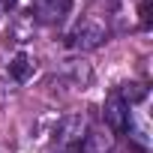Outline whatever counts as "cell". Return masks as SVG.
Segmentation results:
<instances>
[{"label":"cell","mask_w":153,"mask_h":153,"mask_svg":"<svg viewBox=\"0 0 153 153\" xmlns=\"http://www.w3.org/2000/svg\"><path fill=\"white\" fill-rule=\"evenodd\" d=\"M117 93H120V99L126 105H132V102H141L147 96V87L144 84H123V87H117Z\"/></svg>","instance_id":"obj_7"},{"label":"cell","mask_w":153,"mask_h":153,"mask_svg":"<svg viewBox=\"0 0 153 153\" xmlns=\"http://www.w3.org/2000/svg\"><path fill=\"white\" fill-rule=\"evenodd\" d=\"M102 117H105V123H108V129H111L114 135H120V132H126V129L132 126L129 105L120 99V93H117V90L105 99V105H102Z\"/></svg>","instance_id":"obj_3"},{"label":"cell","mask_w":153,"mask_h":153,"mask_svg":"<svg viewBox=\"0 0 153 153\" xmlns=\"http://www.w3.org/2000/svg\"><path fill=\"white\" fill-rule=\"evenodd\" d=\"M72 0H33V18L39 24H60L69 15Z\"/></svg>","instance_id":"obj_4"},{"label":"cell","mask_w":153,"mask_h":153,"mask_svg":"<svg viewBox=\"0 0 153 153\" xmlns=\"http://www.w3.org/2000/svg\"><path fill=\"white\" fill-rule=\"evenodd\" d=\"M111 150H114L111 135H105V132H87L75 153H111Z\"/></svg>","instance_id":"obj_5"},{"label":"cell","mask_w":153,"mask_h":153,"mask_svg":"<svg viewBox=\"0 0 153 153\" xmlns=\"http://www.w3.org/2000/svg\"><path fill=\"white\" fill-rule=\"evenodd\" d=\"M9 75L15 81H27L30 75H33V60L24 54V51H18L15 57H12V63H9Z\"/></svg>","instance_id":"obj_6"},{"label":"cell","mask_w":153,"mask_h":153,"mask_svg":"<svg viewBox=\"0 0 153 153\" xmlns=\"http://www.w3.org/2000/svg\"><path fill=\"white\" fill-rule=\"evenodd\" d=\"M15 9V0H0V12H12Z\"/></svg>","instance_id":"obj_9"},{"label":"cell","mask_w":153,"mask_h":153,"mask_svg":"<svg viewBox=\"0 0 153 153\" xmlns=\"http://www.w3.org/2000/svg\"><path fill=\"white\" fill-rule=\"evenodd\" d=\"M84 135H87V120H84V114H66V117L57 123V129H54V144H57L60 150H66V153H75L78 144L84 141Z\"/></svg>","instance_id":"obj_1"},{"label":"cell","mask_w":153,"mask_h":153,"mask_svg":"<svg viewBox=\"0 0 153 153\" xmlns=\"http://www.w3.org/2000/svg\"><path fill=\"white\" fill-rule=\"evenodd\" d=\"M102 39H105V27L99 21H93V18H81L78 24L69 30L66 45L75 48V51H93V48L102 45Z\"/></svg>","instance_id":"obj_2"},{"label":"cell","mask_w":153,"mask_h":153,"mask_svg":"<svg viewBox=\"0 0 153 153\" xmlns=\"http://www.w3.org/2000/svg\"><path fill=\"white\" fill-rule=\"evenodd\" d=\"M141 21H144V27L150 24V0H144V3H141Z\"/></svg>","instance_id":"obj_8"}]
</instances>
